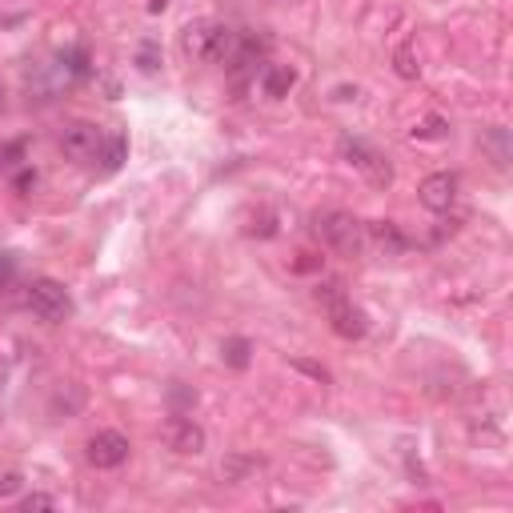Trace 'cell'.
<instances>
[{
	"label": "cell",
	"mask_w": 513,
	"mask_h": 513,
	"mask_svg": "<svg viewBox=\"0 0 513 513\" xmlns=\"http://www.w3.org/2000/svg\"><path fill=\"white\" fill-rule=\"evenodd\" d=\"M249 349H253V345H249L245 337H233V341H225V361L233 369H245L249 366Z\"/></svg>",
	"instance_id": "cell-12"
},
{
	"label": "cell",
	"mask_w": 513,
	"mask_h": 513,
	"mask_svg": "<svg viewBox=\"0 0 513 513\" xmlns=\"http://www.w3.org/2000/svg\"><path fill=\"white\" fill-rule=\"evenodd\" d=\"M341 157H345V161H349L361 176H366L373 189H389V185H394V165H389L373 145L345 137V141H341Z\"/></svg>",
	"instance_id": "cell-5"
},
{
	"label": "cell",
	"mask_w": 513,
	"mask_h": 513,
	"mask_svg": "<svg viewBox=\"0 0 513 513\" xmlns=\"http://www.w3.org/2000/svg\"><path fill=\"white\" fill-rule=\"evenodd\" d=\"M445 133V120L442 117H429L422 128H413V137H442Z\"/></svg>",
	"instance_id": "cell-14"
},
{
	"label": "cell",
	"mask_w": 513,
	"mask_h": 513,
	"mask_svg": "<svg viewBox=\"0 0 513 513\" xmlns=\"http://www.w3.org/2000/svg\"><path fill=\"white\" fill-rule=\"evenodd\" d=\"M24 301H29V309L41 317L44 325H61L72 317V297L69 289L61 281H52V277H36L29 285V293H24Z\"/></svg>",
	"instance_id": "cell-4"
},
{
	"label": "cell",
	"mask_w": 513,
	"mask_h": 513,
	"mask_svg": "<svg viewBox=\"0 0 513 513\" xmlns=\"http://www.w3.org/2000/svg\"><path fill=\"white\" fill-rule=\"evenodd\" d=\"M417 197H422L425 209L450 213L453 201H457V176H453V173H433V176H425L422 189H417Z\"/></svg>",
	"instance_id": "cell-9"
},
{
	"label": "cell",
	"mask_w": 513,
	"mask_h": 513,
	"mask_svg": "<svg viewBox=\"0 0 513 513\" xmlns=\"http://www.w3.org/2000/svg\"><path fill=\"white\" fill-rule=\"evenodd\" d=\"M293 85H297V72L289 69V64H265V69H261V89H265V97L281 100L293 92Z\"/></svg>",
	"instance_id": "cell-11"
},
{
	"label": "cell",
	"mask_w": 513,
	"mask_h": 513,
	"mask_svg": "<svg viewBox=\"0 0 513 513\" xmlns=\"http://www.w3.org/2000/svg\"><path fill=\"white\" fill-rule=\"evenodd\" d=\"M394 69H397V77H405V81H413L417 72H422V64L413 61V49H409V44H401V49H397V57H394Z\"/></svg>",
	"instance_id": "cell-13"
},
{
	"label": "cell",
	"mask_w": 513,
	"mask_h": 513,
	"mask_svg": "<svg viewBox=\"0 0 513 513\" xmlns=\"http://www.w3.org/2000/svg\"><path fill=\"white\" fill-rule=\"evenodd\" d=\"M52 506H57V501H52L49 498V493H29V498H24V509H52Z\"/></svg>",
	"instance_id": "cell-16"
},
{
	"label": "cell",
	"mask_w": 513,
	"mask_h": 513,
	"mask_svg": "<svg viewBox=\"0 0 513 513\" xmlns=\"http://www.w3.org/2000/svg\"><path fill=\"white\" fill-rule=\"evenodd\" d=\"M128 450H133V445H128L125 433H117V429H105V433L89 437L85 457H89V465H97V470H117V465L128 461Z\"/></svg>",
	"instance_id": "cell-8"
},
{
	"label": "cell",
	"mask_w": 513,
	"mask_h": 513,
	"mask_svg": "<svg viewBox=\"0 0 513 513\" xmlns=\"http://www.w3.org/2000/svg\"><path fill=\"white\" fill-rule=\"evenodd\" d=\"M21 489V473H5L0 478V498H8V493H16Z\"/></svg>",
	"instance_id": "cell-17"
},
{
	"label": "cell",
	"mask_w": 513,
	"mask_h": 513,
	"mask_svg": "<svg viewBox=\"0 0 513 513\" xmlns=\"http://www.w3.org/2000/svg\"><path fill=\"white\" fill-rule=\"evenodd\" d=\"M241 36L229 29L225 21H197L181 33V49L185 57L201 61V64H229L237 52Z\"/></svg>",
	"instance_id": "cell-1"
},
{
	"label": "cell",
	"mask_w": 513,
	"mask_h": 513,
	"mask_svg": "<svg viewBox=\"0 0 513 513\" xmlns=\"http://www.w3.org/2000/svg\"><path fill=\"white\" fill-rule=\"evenodd\" d=\"M24 153V145H13V148H0V169H16V165H21V161H16V157H21Z\"/></svg>",
	"instance_id": "cell-15"
},
{
	"label": "cell",
	"mask_w": 513,
	"mask_h": 513,
	"mask_svg": "<svg viewBox=\"0 0 513 513\" xmlns=\"http://www.w3.org/2000/svg\"><path fill=\"white\" fill-rule=\"evenodd\" d=\"M161 442L169 445L176 457H201L209 437H204V429L193 422V417H181V413H176V417H169V422L161 425Z\"/></svg>",
	"instance_id": "cell-7"
},
{
	"label": "cell",
	"mask_w": 513,
	"mask_h": 513,
	"mask_svg": "<svg viewBox=\"0 0 513 513\" xmlns=\"http://www.w3.org/2000/svg\"><path fill=\"white\" fill-rule=\"evenodd\" d=\"M366 233H369V249H377V253H385V257H397L409 249V241L401 237V229L394 221H373V225H366Z\"/></svg>",
	"instance_id": "cell-10"
},
{
	"label": "cell",
	"mask_w": 513,
	"mask_h": 513,
	"mask_svg": "<svg viewBox=\"0 0 513 513\" xmlns=\"http://www.w3.org/2000/svg\"><path fill=\"white\" fill-rule=\"evenodd\" d=\"M313 297H317V305L325 309V317H329V325H333V333L345 341H361L369 333V317L361 305H353V297L345 293V285L341 281H321L313 289Z\"/></svg>",
	"instance_id": "cell-2"
},
{
	"label": "cell",
	"mask_w": 513,
	"mask_h": 513,
	"mask_svg": "<svg viewBox=\"0 0 513 513\" xmlns=\"http://www.w3.org/2000/svg\"><path fill=\"white\" fill-rule=\"evenodd\" d=\"M313 233L321 237V245H329L341 257H361L369 249V233L366 221H357L345 209H325L313 217Z\"/></svg>",
	"instance_id": "cell-3"
},
{
	"label": "cell",
	"mask_w": 513,
	"mask_h": 513,
	"mask_svg": "<svg viewBox=\"0 0 513 513\" xmlns=\"http://www.w3.org/2000/svg\"><path fill=\"white\" fill-rule=\"evenodd\" d=\"M105 141H109V133L100 125H92V120H72L61 133V153L69 157V161H100Z\"/></svg>",
	"instance_id": "cell-6"
}]
</instances>
